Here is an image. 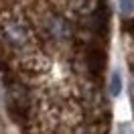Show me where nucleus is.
I'll use <instances>...</instances> for the list:
<instances>
[{
	"mask_svg": "<svg viewBox=\"0 0 134 134\" xmlns=\"http://www.w3.org/2000/svg\"><path fill=\"white\" fill-rule=\"evenodd\" d=\"M110 0H0V83L18 134H110Z\"/></svg>",
	"mask_w": 134,
	"mask_h": 134,
	"instance_id": "obj_1",
	"label": "nucleus"
},
{
	"mask_svg": "<svg viewBox=\"0 0 134 134\" xmlns=\"http://www.w3.org/2000/svg\"><path fill=\"white\" fill-rule=\"evenodd\" d=\"M122 20V35L126 37V65H128V90H130V102L134 112V12L130 16L120 18Z\"/></svg>",
	"mask_w": 134,
	"mask_h": 134,
	"instance_id": "obj_2",
	"label": "nucleus"
},
{
	"mask_svg": "<svg viewBox=\"0 0 134 134\" xmlns=\"http://www.w3.org/2000/svg\"><path fill=\"white\" fill-rule=\"evenodd\" d=\"M108 92H112L114 96H116V93H120V75H118V73H114V75H112V87H110Z\"/></svg>",
	"mask_w": 134,
	"mask_h": 134,
	"instance_id": "obj_3",
	"label": "nucleus"
},
{
	"mask_svg": "<svg viewBox=\"0 0 134 134\" xmlns=\"http://www.w3.org/2000/svg\"><path fill=\"white\" fill-rule=\"evenodd\" d=\"M0 134H6V126H4V120L0 116Z\"/></svg>",
	"mask_w": 134,
	"mask_h": 134,
	"instance_id": "obj_4",
	"label": "nucleus"
}]
</instances>
